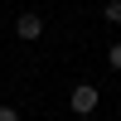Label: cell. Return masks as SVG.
I'll list each match as a JSON object with an SVG mask.
<instances>
[{
    "instance_id": "1",
    "label": "cell",
    "mask_w": 121,
    "mask_h": 121,
    "mask_svg": "<svg viewBox=\"0 0 121 121\" xmlns=\"http://www.w3.org/2000/svg\"><path fill=\"white\" fill-rule=\"evenodd\" d=\"M68 102H73V116H92V112H97V102H102V97H97V87H92V82H78V87H73V97H68Z\"/></svg>"
},
{
    "instance_id": "2",
    "label": "cell",
    "mask_w": 121,
    "mask_h": 121,
    "mask_svg": "<svg viewBox=\"0 0 121 121\" xmlns=\"http://www.w3.org/2000/svg\"><path fill=\"white\" fill-rule=\"evenodd\" d=\"M39 34H44V19H39V15H19V19H15V39H24V44H34Z\"/></svg>"
},
{
    "instance_id": "3",
    "label": "cell",
    "mask_w": 121,
    "mask_h": 121,
    "mask_svg": "<svg viewBox=\"0 0 121 121\" xmlns=\"http://www.w3.org/2000/svg\"><path fill=\"white\" fill-rule=\"evenodd\" d=\"M102 19H107V24H121V0H107V5H102Z\"/></svg>"
},
{
    "instance_id": "4",
    "label": "cell",
    "mask_w": 121,
    "mask_h": 121,
    "mask_svg": "<svg viewBox=\"0 0 121 121\" xmlns=\"http://www.w3.org/2000/svg\"><path fill=\"white\" fill-rule=\"evenodd\" d=\"M107 63H112L116 73H121V44H112V48H107Z\"/></svg>"
},
{
    "instance_id": "5",
    "label": "cell",
    "mask_w": 121,
    "mask_h": 121,
    "mask_svg": "<svg viewBox=\"0 0 121 121\" xmlns=\"http://www.w3.org/2000/svg\"><path fill=\"white\" fill-rule=\"evenodd\" d=\"M0 121H24V116H19L15 107H0Z\"/></svg>"
}]
</instances>
